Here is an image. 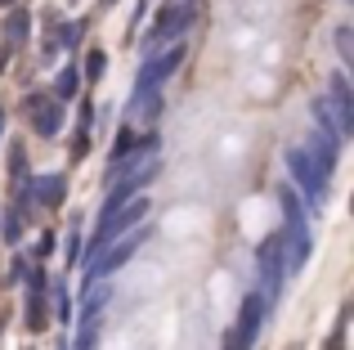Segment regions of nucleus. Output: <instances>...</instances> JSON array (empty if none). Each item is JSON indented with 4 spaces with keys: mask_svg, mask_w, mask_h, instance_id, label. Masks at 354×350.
<instances>
[{
    "mask_svg": "<svg viewBox=\"0 0 354 350\" xmlns=\"http://www.w3.org/2000/svg\"><path fill=\"white\" fill-rule=\"evenodd\" d=\"M260 315H265V301H260L256 297V292H251V297L247 301H242V319H238V342L242 346H251V342H256V328H260Z\"/></svg>",
    "mask_w": 354,
    "mask_h": 350,
    "instance_id": "nucleus-11",
    "label": "nucleus"
},
{
    "mask_svg": "<svg viewBox=\"0 0 354 350\" xmlns=\"http://www.w3.org/2000/svg\"><path fill=\"white\" fill-rule=\"evenodd\" d=\"M287 167H292V180L301 184V189L314 198V207H319V202H323V189H328V180H319V175H314L310 158H305L301 149H292V153H287Z\"/></svg>",
    "mask_w": 354,
    "mask_h": 350,
    "instance_id": "nucleus-8",
    "label": "nucleus"
},
{
    "mask_svg": "<svg viewBox=\"0 0 354 350\" xmlns=\"http://www.w3.org/2000/svg\"><path fill=\"white\" fill-rule=\"evenodd\" d=\"M0 5H14V0H0Z\"/></svg>",
    "mask_w": 354,
    "mask_h": 350,
    "instance_id": "nucleus-21",
    "label": "nucleus"
},
{
    "mask_svg": "<svg viewBox=\"0 0 354 350\" xmlns=\"http://www.w3.org/2000/svg\"><path fill=\"white\" fill-rule=\"evenodd\" d=\"M144 229H126V238H121V243H117V238H113V243H108V256H99V261H95V270H90V283H99V274H113V270H121V265H126L130 261V256H135L139 252V243H144Z\"/></svg>",
    "mask_w": 354,
    "mask_h": 350,
    "instance_id": "nucleus-3",
    "label": "nucleus"
},
{
    "mask_svg": "<svg viewBox=\"0 0 354 350\" xmlns=\"http://www.w3.org/2000/svg\"><path fill=\"white\" fill-rule=\"evenodd\" d=\"M23 113H27V122H32V131L36 135H59V126H63V113H59V99L54 95H32L23 104Z\"/></svg>",
    "mask_w": 354,
    "mask_h": 350,
    "instance_id": "nucleus-5",
    "label": "nucleus"
},
{
    "mask_svg": "<svg viewBox=\"0 0 354 350\" xmlns=\"http://www.w3.org/2000/svg\"><path fill=\"white\" fill-rule=\"evenodd\" d=\"M27 198L41 202V207H59V202L68 198V180H63V175H32Z\"/></svg>",
    "mask_w": 354,
    "mask_h": 350,
    "instance_id": "nucleus-10",
    "label": "nucleus"
},
{
    "mask_svg": "<svg viewBox=\"0 0 354 350\" xmlns=\"http://www.w3.org/2000/svg\"><path fill=\"white\" fill-rule=\"evenodd\" d=\"M99 5H104V9H108V5H117V0H99Z\"/></svg>",
    "mask_w": 354,
    "mask_h": 350,
    "instance_id": "nucleus-20",
    "label": "nucleus"
},
{
    "mask_svg": "<svg viewBox=\"0 0 354 350\" xmlns=\"http://www.w3.org/2000/svg\"><path fill=\"white\" fill-rule=\"evenodd\" d=\"M27 32H32V18H27V14H9V18H5V36H9V45L27 41Z\"/></svg>",
    "mask_w": 354,
    "mask_h": 350,
    "instance_id": "nucleus-15",
    "label": "nucleus"
},
{
    "mask_svg": "<svg viewBox=\"0 0 354 350\" xmlns=\"http://www.w3.org/2000/svg\"><path fill=\"white\" fill-rule=\"evenodd\" d=\"M337 54H341V63H354V32L350 27H337Z\"/></svg>",
    "mask_w": 354,
    "mask_h": 350,
    "instance_id": "nucleus-16",
    "label": "nucleus"
},
{
    "mask_svg": "<svg viewBox=\"0 0 354 350\" xmlns=\"http://www.w3.org/2000/svg\"><path fill=\"white\" fill-rule=\"evenodd\" d=\"M189 18H193V9L189 5H162L157 9V23L144 32V45H157V41H166V36H180L184 27H189Z\"/></svg>",
    "mask_w": 354,
    "mask_h": 350,
    "instance_id": "nucleus-6",
    "label": "nucleus"
},
{
    "mask_svg": "<svg viewBox=\"0 0 354 350\" xmlns=\"http://www.w3.org/2000/svg\"><path fill=\"white\" fill-rule=\"evenodd\" d=\"M332 113V126H337V135H354V95L346 86V77H332V95L323 99Z\"/></svg>",
    "mask_w": 354,
    "mask_h": 350,
    "instance_id": "nucleus-7",
    "label": "nucleus"
},
{
    "mask_svg": "<svg viewBox=\"0 0 354 350\" xmlns=\"http://www.w3.org/2000/svg\"><path fill=\"white\" fill-rule=\"evenodd\" d=\"M23 279H27V288H32V292H45V274H41V270H32V274H23Z\"/></svg>",
    "mask_w": 354,
    "mask_h": 350,
    "instance_id": "nucleus-18",
    "label": "nucleus"
},
{
    "mask_svg": "<svg viewBox=\"0 0 354 350\" xmlns=\"http://www.w3.org/2000/svg\"><path fill=\"white\" fill-rule=\"evenodd\" d=\"M144 216H148V198H135V193H130L126 202H113V207H104V216H99V234H95V247H108L117 234L135 229Z\"/></svg>",
    "mask_w": 354,
    "mask_h": 350,
    "instance_id": "nucleus-1",
    "label": "nucleus"
},
{
    "mask_svg": "<svg viewBox=\"0 0 354 350\" xmlns=\"http://www.w3.org/2000/svg\"><path fill=\"white\" fill-rule=\"evenodd\" d=\"M180 63H184V45H171V50H162L157 59H148L144 68H139L135 90H139V95H144V90H157V86H162V81L171 77L175 68H180Z\"/></svg>",
    "mask_w": 354,
    "mask_h": 350,
    "instance_id": "nucleus-4",
    "label": "nucleus"
},
{
    "mask_svg": "<svg viewBox=\"0 0 354 350\" xmlns=\"http://www.w3.org/2000/svg\"><path fill=\"white\" fill-rule=\"evenodd\" d=\"M77 86H81V72L77 68H63L59 81H54V99H72V95H77Z\"/></svg>",
    "mask_w": 354,
    "mask_h": 350,
    "instance_id": "nucleus-14",
    "label": "nucleus"
},
{
    "mask_svg": "<svg viewBox=\"0 0 354 350\" xmlns=\"http://www.w3.org/2000/svg\"><path fill=\"white\" fill-rule=\"evenodd\" d=\"M157 113H162V99H157L153 90H144V95H139L135 104H130V117H139V122H153Z\"/></svg>",
    "mask_w": 354,
    "mask_h": 350,
    "instance_id": "nucleus-12",
    "label": "nucleus"
},
{
    "mask_svg": "<svg viewBox=\"0 0 354 350\" xmlns=\"http://www.w3.org/2000/svg\"><path fill=\"white\" fill-rule=\"evenodd\" d=\"M278 202H283V220H287L292 265H301V261H305V252H310V225H305V216H301V198H296L292 189H278Z\"/></svg>",
    "mask_w": 354,
    "mask_h": 350,
    "instance_id": "nucleus-2",
    "label": "nucleus"
},
{
    "mask_svg": "<svg viewBox=\"0 0 354 350\" xmlns=\"http://www.w3.org/2000/svg\"><path fill=\"white\" fill-rule=\"evenodd\" d=\"M45 297L41 292H32V301H27V328H32V333H45V324H50V315H45Z\"/></svg>",
    "mask_w": 354,
    "mask_h": 350,
    "instance_id": "nucleus-13",
    "label": "nucleus"
},
{
    "mask_svg": "<svg viewBox=\"0 0 354 350\" xmlns=\"http://www.w3.org/2000/svg\"><path fill=\"white\" fill-rule=\"evenodd\" d=\"M77 41H81V23H72L68 32H63V45H68V50H72V45H77Z\"/></svg>",
    "mask_w": 354,
    "mask_h": 350,
    "instance_id": "nucleus-19",
    "label": "nucleus"
},
{
    "mask_svg": "<svg viewBox=\"0 0 354 350\" xmlns=\"http://www.w3.org/2000/svg\"><path fill=\"white\" fill-rule=\"evenodd\" d=\"M104 68H108V54H104V50H90V54H86V77L99 81V77H104Z\"/></svg>",
    "mask_w": 354,
    "mask_h": 350,
    "instance_id": "nucleus-17",
    "label": "nucleus"
},
{
    "mask_svg": "<svg viewBox=\"0 0 354 350\" xmlns=\"http://www.w3.org/2000/svg\"><path fill=\"white\" fill-rule=\"evenodd\" d=\"M310 167H319V180H328L332 171H337V144H332V131H314V140H310Z\"/></svg>",
    "mask_w": 354,
    "mask_h": 350,
    "instance_id": "nucleus-9",
    "label": "nucleus"
}]
</instances>
